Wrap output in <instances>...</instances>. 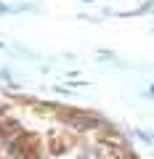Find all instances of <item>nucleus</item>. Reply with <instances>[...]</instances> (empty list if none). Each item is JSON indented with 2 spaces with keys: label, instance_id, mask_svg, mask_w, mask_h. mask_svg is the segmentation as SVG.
I'll return each instance as SVG.
<instances>
[{
  "label": "nucleus",
  "instance_id": "1",
  "mask_svg": "<svg viewBox=\"0 0 154 159\" xmlns=\"http://www.w3.org/2000/svg\"><path fill=\"white\" fill-rule=\"evenodd\" d=\"M35 103L0 98V159H58L77 148L101 122L93 117L61 114L53 106H43L37 119L32 117ZM74 159H130L120 141L112 135H98L85 151Z\"/></svg>",
  "mask_w": 154,
  "mask_h": 159
}]
</instances>
